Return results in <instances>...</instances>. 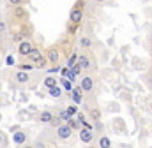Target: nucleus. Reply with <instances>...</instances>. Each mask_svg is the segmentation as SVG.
Returning a JSON list of instances; mask_svg holds the SVG:
<instances>
[{"mask_svg": "<svg viewBox=\"0 0 152 148\" xmlns=\"http://www.w3.org/2000/svg\"><path fill=\"white\" fill-rule=\"evenodd\" d=\"M151 111H152V102H151Z\"/></svg>", "mask_w": 152, "mask_h": 148, "instance_id": "2f4dec72", "label": "nucleus"}, {"mask_svg": "<svg viewBox=\"0 0 152 148\" xmlns=\"http://www.w3.org/2000/svg\"><path fill=\"white\" fill-rule=\"evenodd\" d=\"M32 49H34V48H32V44H30L28 41H23V42H20V48H18L20 55H23V57H28V53H30Z\"/></svg>", "mask_w": 152, "mask_h": 148, "instance_id": "20e7f679", "label": "nucleus"}, {"mask_svg": "<svg viewBox=\"0 0 152 148\" xmlns=\"http://www.w3.org/2000/svg\"><path fill=\"white\" fill-rule=\"evenodd\" d=\"M44 65H46V62H44V60L41 58V60H39V62H37V67H44Z\"/></svg>", "mask_w": 152, "mask_h": 148, "instance_id": "bb28decb", "label": "nucleus"}, {"mask_svg": "<svg viewBox=\"0 0 152 148\" xmlns=\"http://www.w3.org/2000/svg\"><path fill=\"white\" fill-rule=\"evenodd\" d=\"M151 132H152V127H151Z\"/></svg>", "mask_w": 152, "mask_h": 148, "instance_id": "72a5a7b5", "label": "nucleus"}, {"mask_svg": "<svg viewBox=\"0 0 152 148\" xmlns=\"http://www.w3.org/2000/svg\"><path fill=\"white\" fill-rule=\"evenodd\" d=\"M58 58H60L58 49H57V48H50V49H48V60H50L51 64H58Z\"/></svg>", "mask_w": 152, "mask_h": 148, "instance_id": "423d86ee", "label": "nucleus"}, {"mask_svg": "<svg viewBox=\"0 0 152 148\" xmlns=\"http://www.w3.org/2000/svg\"><path fill=\"white\" fill-rule=\"evenodd\" d=\"M39 120H41L42 123H51V120H53V115H51L50 111H42V113H41V116H39Z\"/></svg>", "mask_w": 152, "mask_h": 148, "instance_id": "0eeeda50", "label": "nucleus"}, {"mask_svg": "<svg viewBox=\"0 0 152 148\" xmlns=\"http://www.w3.org/2000/svg\"><path fill=\"white\" fill-rule=\"evenodd\" d=\"M12 139H14V143H16V145H21V143H25L27 136H25V132H16Z\"/></svg>", "mask_w": 152, "mask_h": 148, "instance_id": "9b49d317", "label": "nucleus"}, {"mask_svg": "<svg viewBox=\"0 0 152 148\" xmlns=\"http://www.w3.org/2000/svg\"><path fill=\"white\" fill-rule=\"evenodd\" d=\"M90 118H92L94 122H96V120H99V118H101V111H99V110H92V111H90Z\"/></svg>", "mask_w": 152, "mask_h": 148, "instance_id": "6ab92c4d", "label": "nucleus"}, {"mask_svg": "<svg viewBox=\"0 0 152 148\" xmlns=\"http://www.w3.org/2000/svg\"><path fill=\"white\" fill-rule=\"evenodd\" d=\"M81 90L83 92H92V88H94V81H92V78L90 76H85L83 79H81Z\"/></svg>", "mask_w": 152, "mask_h": 148, "instance_id": "39448f33", "label": "nucleus"}, {"mask_svg": "<svg viewBox=\"0 0 152 148\" xmlns=\"http://www.w3.org/2000/svg\"><path fill=\"white\" fill-rule=\"evenodd\" d=\"M55 85H57V79H55L53 76H48V78L44 79V86H46V88H51V86H55Z\"/></svg>", "mask_w": 152, "mask_h": 148, "instance_id": "4468645a", "label": "nucleus"}, {"mask_svg": "<svg viewBox=\"0 0 152 148\" xmlns=\"http://www.w3.org/2000/svg\"><path fill=\"white\" fill-rule=\"evenodd\" d=\"M62 85H64V88H66V90H73V85L69 83V79H64V81H62Z\"/></svg>", "mask_w": 152, "mask_h": 148, "instance_id": "5701e85b", "label": "nucleus"}, {"mask_svg": "<svg viewBox=\"0 0 152 148\" xmlns=\"http://www.w3.org/2000/svg\"><path fill=\"white\" fill-rule=\"evenodd\" d=\"M4 28H5V27H4V23H0V30H4Z\"/></svg>", "mask_w": 152, "mask_h": 148, "instance_id": "c756f323", "label": "nucleus"}, {"mask_svg": "<svg viewBox=\"0 0 152 148\" xmlns=\"http://www.w3.org/2000/svg\"><path fill=\"white\" fill-rule=\"evenodd\" d=\"M99 147L110 148V147H112V139H110L108 136H101V138H99Z\"/></svg>", "mask_w": 152, "mask_h": 148, "instance_id": "9d476101", "label": "nucleus"}, {"mask_svg": "<svg viewBox=\"0 0 152 148\" xmlns=\"http://www.w3.org/2000/svg\"><path fill=\"white\" fill-rule=\"evenodd\" d=\"M32 69H34L32 64H25V65H21V71H32Z\"/></svg>", "mask_w": 152, "mask_h": 148, "instance_id": "b1692460", "label": "nucleus"}, {"mask_svg": "<svg viewBox=\"0 0 152 148\" xmlns=\"http://www.w3.org/2000/svg\"><path fill=\"white\" fill-rule=\"evenodd\" d=\"M9 2H11L12 5H20V4H21V0H9Z\"/></svg>", "mask_w": 152, "mask_h": 148, "instance_id": "c85d7f7f", "label": "nucleus"}, {"mask_svg": "<svg viewBox=\"0 0 152 148\" xmlns=\"http://www.w3.org/2000/svg\"><path fill=\"white\" fill-rule=\"evenodd\" d=\"M0 141H2V136H0Z\"/></svg>", "mask_w": 152, "mask_h": 148, "instance_id": "473e14b6", "label": "nucleus"}, {"mask_svg": "<svg viewBox=\"0 0 152 148\" xmlns=\"http://www.w3.org/2000/svg\"><path fill=\"white\" fill-rule=\"evenodd\" d=\"M76 62H78V55H76V53H73V55H71V57H69V62H67V67H69V69H71V67H73V65H75Z\"/></svg>", "mask_w": 152, "mask_h": 148, "instance_id": "a211bd4d", "label": "nucleus"}, {"mask_svg": "<svg viewBox=\"0 0 152 148\" xmlns=\"http://www.w3.org/2000/svg\"><path fill=\"white\" fill-rule=\"evenodd\" d=\"M12 39H14V41H16V42H20V41H21V39H23V34H16V36L12 37Z\"/></svg>", "mask_w": 152, "mask_h": 148, "instance_id": "393cba45", "label": "nucleus"}, {"mask_svg": "<svg viewBox=\"0 0 152 148\" xmlns=\"http://www.w3.org/2000/svg\"><path fill=\"white\" fill-rule=\"evenodd\" d=\"M78 64L81 65V69H90V58H87V57H78Z\"/></svg>", "mask_w": 152, "mask_h": 148, "instance_id": "1a4fd4ad", "label": "nucleus"}, {"mask_svg": "<svg viewBox=\"0 0 152 148\" xmlns=\"http://www.w3.org/2000/svg\"><path fill=\"white\" fill-rule=\"evenodd\" d=\"M80 139L83 141V143H92V139H94V132H92V129H88V127H83L81 131H80Z\"/></svg>", "mask_w": 152, "mask_h": 148, "instance_id": "f257e3e1", "label": "nucleus"}, {"mask_svg": "<svg viewBox=\"0 0 152 148\" xmlns=\"http://www.w3.org/2000/svg\"><path fill=\"white\" fill-rule=\"evenodd\" d=\"M28 58H30V62H39V60L42 58V55H41V51H39V49L34 48V49L28 53Z\"/></svg>", "mask_w": 152, "mask_h": 148, "instance_id": "6e6552de", "label": "nucleus"}, {"mask_svg": "<svg viewBox=\"0 0 152 148\" xmlns=\"http://www.w3.org/2000/svg\"><path fill=\"white\" fill-rule=\"evenodd\" d=\"M7 64L12 65V64H14V58H12V57H7Z\"/></svg>", "mask_w": 152, "mask_h": 148, "instance_id": "cd10ccee", "label": "nucleus"}, {"mask_svg": "<svg viewBox=\"0 0 152 148\" xmlns=\"http://www.w3.org/2000/svg\"><path fill=\"white\" fill-rule=\"evenodd\" d=\"M71 71H73V73H75L76 76H78V74L81 73V65H80V64H78V62H76L75 65H73V67H71Z\"/></svg>", "mask_w": 152, "mask_h": 148, "instance_id": "412c9836", "label": "nucleus"}, {"mask_svg": "<svg viewBox=\"0 0 152 148\" xmlns=\"http://www.w3.org/2000/svg\"><path fill=\"white\" fill-rule=\"evenodd\" d=\"M80 44H81V48H90V46H92V41H90L88 37H83V39L80 41Z\"/></svg>", "mask_w": 152, "mask_h": 148, "instance_id": "f3484780", "label": "nucleus"}, {"mask_svg": "<svg viewBox=\"0 0 152 148\" xmlns=\"http://www.w3.org/2000/svg\"><path fill=\"white\" fill-rule=\"evenodd\" d=\"M14 14H16V16H20V18H25V16H27V11H25L23 7H18V5H16V9H14Z\"/></svg>", "mask_w": 152, "mask_h": 148, "instance_id": "dca6fc26", "label": "nucleus"}, {"mask_svg": "<svg viewBox=\"0 0 152 148\" xmlns=\"http://www.w3.org/2000/svg\"><path fill=\"white\" fill-rule=\"evenodd\" d=\"M96 2H97V4H103V2H106V0H96Z\"/></svg>", "mask_w": 152, "mask_h": 148, "instance_id": "7c9ffc66", "label": "nucleus"}, {"mask_svg": "<svg viewBox=\"0 0 152 148\" xmlns=\"http://www.w3.org/2000/svg\"><path fill=\"white\" fill-rule=\"evenodd\" d=\"M75 7H78V9H83V0H78L75 4Z\"/></svg>", "mask_w": 152, "mask_h": 148, "instance_id": "a878e982", "label": "nucleus"}, {"mask_svg": "<svg viewBox=\"0 0 152 148\" xmlns=\"http://www.w3.org/2000/svg\"><path fill=\"white\" fill-rule=\"evenodd\" d=\"M58 116H60V120H66V122L71 118V115L67 113V110H66V111H58Z\"/></svg>", "mask_w": 152, "mask_h": 148, "instance_id": "aec40b11", "label": "nucleus"}, {"mask_svg": "<svg viewBox=\"0 0 152 148\" xmlns=\"http://www.w3.org/2000/svg\"><path fill=\"white\" fill-rule=\"evenodd\" d=\"M67 113H69L71 116H75L76 113H78V108H76V106H69V108H67Z\"/></svg>", "mask_w": 152, "mask_h": 148, "instance_id": "4be33fe9", "label": "nucleus"}, {"mask_svg": "<svg viewBox=\"0 0 152 148\" xmlns=\"http://www.w3.org/2000/svg\"><path fill=\"white\" fill-rule=\"evenodd\" d=\"M16 79H18L20 83H27V81H28V74H27V71L18 73V74H16Z\"/></svg>", "mask_w": 152, "mask_h": 148, "instance_id": "ddd939ff", "label": "nucleus"}, {"mask_svg": "<svg viewBox=\"0 0 152 148\" xmlns=\"http://www.w3.org/2000/svg\"><path fill=\"white\" fill-rule=\"evenodd\" d=\"M50 95H51V97H60V95H62V88H60L58 85L51 86V88H50Z\"/></svg>", "mask_w": 152, "mask_h": 148, "instance_id": "f8f14e48", "label": "nucleus"}, {"mask_svg": "<svg viewBox=\"0 0 152 148\" xmlns=\"http://www.w3.org/2000/svg\"><path fill=\"white\" fill-rule=\"evenodd\" d=\"M57 134H58V138H60V139H67V138L73 134V127H69L67 123H66V125H58Z\"/></svg>", "mask_w": 152, "mask_h": 148, "instance_id": "f03ea898", "label": "nucleus"}, {"mask_svg": "<svg viewBox=\"0 0 152 148\" xmlns=\"http://www.w3.org/2000/svg\"><path fill=\"white\" fill-rule=\"evenodd\" d=\"M67 125H69V127H73V129H78V127H80L81 123H80V120H75V118L71 116V118L67 120Z\"/></svg>", "mask_w": 152, "mask_h": 148, "instance_id": "2eb2a0df", "label": "nucleus"}, {"mask_svg": "<svg viewBox=\"0 0 152 148\" xmlns=\"http://www.w3.org/2000/svg\"><path fill=\"white\" fill-rule=\"evenodd\" d=\"M81 20H83V9H78V7H73V9H71V21L78 25V23H80Z\"/></svg>", "mask_w": 152, "mask_h": 148, "instance_id": "7ed1b4c3", "label": "nucleus"}]
</instances>
